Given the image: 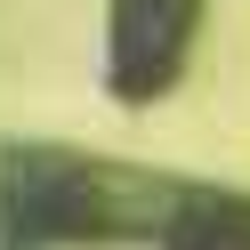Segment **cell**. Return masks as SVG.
Listing matches in <instances>:
<instances>
[{"label":"cell","instance_id":"obj_1","mask_svg":"<svg viewBox=\"0 0 250 250\" xmlns=\"http://www.w3.org/2000/svg\"><path fill=\"white\" fill-rule=\"evenodd\" d=\"M121 226L113 178L73 153H8L0 162V250H57Z\"/></svg>","mask_w":250,"mask_h":250},{"label":"cell","instance_id":"obj_2","mask_svg":"<svg viewBox=\"0 0 250 250\" xmlns=\"http://www.w3.org/2000/svg\"><path fill=\"white\" fill-rule=\"evenodd\" d=\"M194 33H202V0H105V89L121 105L169 97Z\"/></svg>","mask_w":250,"mask_h":250},{"label":"cell","instance_id":"obj_3","mask_svg":"<svg viewBox=\"0 0 250 250\" xmlns=\"http://www.w3.org/2000/svg\"><path fill=\"white\" fill-rule=\"evenodd\" d=\"M162 242L169 250H250V210L242 202H218V194H194V202H178Z\"/></svg>","mask_w":250,"mask_h":250}]
</instances>
